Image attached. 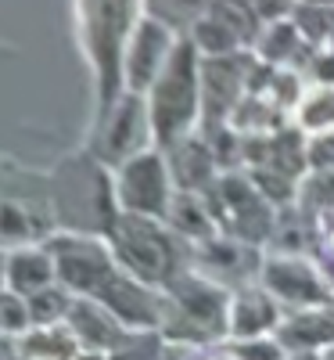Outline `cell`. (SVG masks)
Listing matches in <instances>:
<instances>
[{
    "label": "cell",
    "instance_id": "cell-1",
    "mask_svg": "<svg viewBox=\"0 0 334 360\" xmlns=\"http://www.w3.org/2000/svg\"><path fill=\"white\" fill-rule=\"evenodd\" d=\"M198 105V83H194V58L191 47H180L169 65L155 79V94H151V127H155L162 144H173L176 134H184L194 119Z\"/></svg>",
    "mask_w": 334,
    "mask_h": 360
},
{
    "label": "cell",
    "instance_id": "cell-2",
    "mask_svg": "<svg viewBox=\"0 0 334 360\" xmlns=\"http://www.w3.org/2000/svg\"><path fill=\"white\" fill-rule=\"evenodd\" d=\"M115 252L123 259L126 274H133L144 285L169 281L173 274V242L155 224V217L126 213L115 227Z\"/></svg>",
    "mask_w": 334,
    "mask_h": 360
},
{
    "label": "cell",
    "instance_id": "cell-3",
    "mask_svg": "<svg viewBox=\"0 0 334 360\" xmlns=\"http://www.w3.org/2000/svg\"><path fill=\"white\" fill-rule=\"evenodd\" d=\"M54 270L65 281V288H72L76 295H90V299H98L101 288L119 274L108 249H101L98 242H83V238L54 242Z\"/></svg>",
    "mask_w": 334,
    "mask_h": 360
},
{
    "label": "cell",
    "instance_id": "cell-4",
    "mask_svg": "<svg viewBox=\"0 0 334 360\" xmlns=\"http://www.w3.org/2000/svg\"><path fill=\"white\" fill-rule=\"evenodd\" d=\"M119 198H123L126 213L137 217H166L169 213V176L159 155H133L123 173H119Z\"/></svg>",
    "mask_w": 334,
    "mask_h": 360
},
{
    "label": "cell",
    "instance_id": "cell-5",
    "mask_svg": "<svg viewBox=\"0 0 334 360\" xmlns=\"http://www.w3.org/2000/svg\"><path fill=\"white\" fill-rule=\"evenodd\" d=\"M65 324L72 328L79 349H94V353H112V349L123 346L126 335H130V328L119 321L105 303H98V299H90V295H76L72 299Z\"/></svg>",
    "mask_w": 334,
    "mask_h": 360
},
{
    "label": "cell",
    "instance_id": "cell-6",
    "mask_svg": "<svg viewBox=\"0 0 334 360\" xmlns=\"http://www.w3.org/2000/svg\"><path fill=\"white\" fill-rule=\"evenodd\" d=\"M262 281H266V292H273L284 303L323 307L330 299L327 285L316 278V270L309 263H298V259H269L262 270Z\"/></svg>",
    "mask_w": 334,
    "mask_h": 360
},
{
    "label": "cell",
    "instance_id": "cell-7",
    "mask_svg": "<svg viewBox=\"0 0 334 360\" xmlns=\"http://www.w3.org/2000/svg\"><path fill=\"white\" fill-rule=\"evenodd\" d=\"M277 339L288 353H323L334 346V314L330 310H302L277 324Z\"/></svg>",
    "mask_w": 334,
    "mask_h": 360
},
{
    "label": "cell",
    "instance_id": "cell-8",
    "mask_svg": "<svg viewBox=\"0 0 334 360\" xmlns=\"http://www.w3.org/2000/svg\"><path fill=\"white\" fill-rule=\"evenodd\" d=\"M277 303L269 295H241L230 303V339H262L269 328L277 332Z\"/></svg>",
    "mask_w": 334,
    "mask_h": 360
},
{
    "label": "cell",
    "instance_id": "cell-9",
    "mask_svg": "<svg viewBox=\"0 0 334 360\" xmlns=\"http://www.w3.org/2000/svg\"><path fill=\"white\" fill-rule=\"evenodd\" d=\"M162 51H166V33L159 25H144L137 44L130 47L126 54V76H130V86L133 90H144L147 83L159 79V69H162Z\"/></svg>",
    "mask_w": 334,
    "mask_h": 360
},
{
    "label": "cell",
    "instance_id": "cell-10",
    "mask_svg": "<svg viewBox=\"0 0 334 360\" xmlns=\"http://www.w3.org/2000/svg\"><path fill=\"white\" fill-rule=\"evenodd\" d=\"M4 278H8L11 292L29 299V295L51 288V281L58 278V270H54V259L44 256V252H15L8 259V274Z\"/></svg>",
    "mask_w": 334,
    "mask_h": 360
},
{
    "label": "cell",
    "instance_id": "cell-11",
    "mask_svg": "<svg viewBox=\"0 0 334 360\" xmlns=\"http://www.w3.org/2000/svg\"><path fill=\"white\" fill-rule=\"evenodd\" d=\"M79 342L72 335V328H36L29 332V339L22 342V360H76Z\"/></svg>",
    "mask_w": 334,
    "mask_h": 360
},
{
    "label": "cell",
    "instance_id": "cell-12",
    "mask_svg": "<svg viewBox=\"0 0 334 360\" xmlns=\"http://www.w3.org/2000/svg\"><path fill=\"white\" fill-rule=\"evenodd\" d=\"M69 307L72 299L62 292V288H44L36 295H29V314H33V324L36 328H54L69 317Z\"/></svg>",
    "mask_w": 334,
    "mask_h": 360
},
{
    "label": "cell",
    "instance_id": "cell-13",
    "mask_svg": "<svg viewBox=\"0 0 334 360\" xmlns=\"http://www.w3.org/2000/svg\"><path fill=\"white\" fill-rule=\"evenodd\" d=\"M108 360H166L162 332H130L123 346L108 353Z\"/></svg>",
    "mask_w": 334,
    "mask_h": 360
},
{
    "label": "cell",
    "instance_id": "cell-14",
    "mask_svg": "<svg viewBox=\"0 0 334 360\" xmlns=\"http://www.w3.org/2000/svg\"><path fill=\"white\" fill-rule=\"evenodd\" d=\"M25 328H33V314H29V299L18 292H0V332L22 335Z\"/></svg>",
    "mask_w": 334,
    "mask_h": 360
},
{
    "label": "cell",
    "instance_id": "cell-15",
    "mask_svg": "<svg viewBox=\"0 0 334 360\" xmlns=\"http://www.w3.org/2000/svg\"><path fill=\"white\" fill-rule=\"evenodd\" d=\"M302 127L306 130H330L334 127V90H316L302 101Z\"/></svg>",
    "mask_w": 334,
    "mask_h": 360
},
{
    "label": "cell",
    "instance_id": "cell-16",
    "mask_svg": "<svg viewBox=\"0 0 334 360\" xmlns=\"http://www.w3.org/2000/svg\"><path fill=\"white\" fill-rule=\"evenodd\" d=\"M173 213H176L180 231H187V234H205V231H208V220H205V213H201V205H198L191 195H180V202L173 205Z\"/></svg>",
    "mask_w": 334,
    "mask_h": 360
},
{
    "label": "cell",
    "instance_id": "cell-17",
    "mask_svg": "<svg viewBox=\"0 0 334 360\" xmlns=\"http://www.w3.org/2000/svg\"><path fill=\"white\" fill-rule=\"evenodd\" d=\"M309 162L316 169H334V130H327L323 137L309 144Z\"/></svg>",
    "mask_w": 334,
    "mask_h": 360
},
{
    "label": "cell",
    "instance_id": "cell-18",
    "mask_svg": "<svg viewBox=\"0 0 334 360\" xmlns=\"http://www.w3.org/2000/svg\"><path fill=\"white\" fill-rule=\"evenodd\" d=\"M309 198H320V202L334 205V169H327V173H320V176L313 180V188H309Z\"/></svg>",
    "mask_w": 334,
    "mask_h": 360
},
{
    "label": "cell",
    "instance_id": "cell-19",
    "mask_svg": "<svg viewBox=\"0 0 334 360\" xmlns=\"http://www.w3.org/2000/svg\"><path fill=\"white\" fill-rule=\"evenodd\" d=\"M76 360H108V353H94V349H79Z\"/></svg>",
    "mask_w": 334,
    "mask_h": 360
},
{
    "label": "cell",
    "instance_id": "cell-20",
    "mask_svg": "<svg viewBox=\"0 0 334 360\" xmlns=\"http://www.w3.org/2000/svg\"><path fill=\"white\" fill-rule=\"evenodd\" d=\"M288 360H323V353H288Z\"/></svg>",
    "mask_w": 334,
    "mask_h": 360
},
{
    "label": "cell",
    "instance_id": "cell-21",
    "mask_svg": "<svg viewBox=\"0 0 334 360\" xmlns=\"http://www.w3.org/2000/svg\"><path fill=\"white\" fill-rule=\"evenodd\" d=\"M323 360H334V346H330V349H323Z\"/></svg>",
    "mask_w": 334,
    "mask_h": 360
},
{
    "label": "cell",
    "instance_id": "cell-22",
    "mask_svg": "<svg viewBox=\"0 0 334 360\" xmlns=\"http://www.w3.org/2000/svg\"><path fill=\"white\" fill-rule=\"evenodd\" d=\"M18 360H22V356H18Z\"/></svg>",
    "mask_w": 334,
    "mask_h": 360
}]
</instances>
